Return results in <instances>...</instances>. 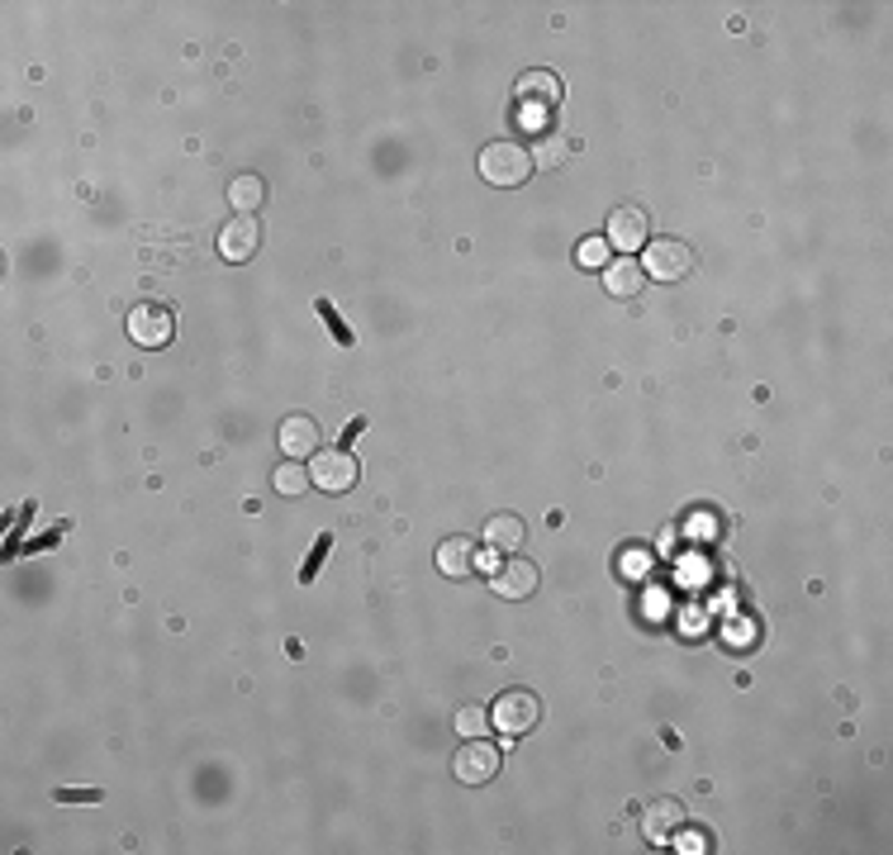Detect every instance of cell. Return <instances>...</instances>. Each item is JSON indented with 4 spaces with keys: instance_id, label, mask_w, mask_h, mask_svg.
<instances>
[{
    "instance_id": "1",
    "label": "cell",
    "mask_w": 893,
    "mask_h": 855,
    "mask_svg": "<svg viewBox=\"0 0 893 855\" xmlns=\"http://www.w3.org/2000/svg\"><path fill=\"white\" fill-rule=\"evenodd\" d=\"M481 177L490 186H500V190H514V186H523L533 177V152L518 148V142H508V138L485 142L481 148Z\"/></svg>"
},
{
    "instance_id": "2",
    "label": "cell",
    "mask_w": 893,
    "mask_h": 855,
    "mask_svg": "<svg viewBox=\"0 0 893 855\" xmlns=\"http://www.w3.org/2000/svg\"><path fill=\"white\" fill-rule=\"evenodd\" d=\"M642 272L647 281H684L694 272V247L680 238H651L642 247Z\"/></svg>"
},
{
    "instance_id": "3",
    "label": "cell",
    "mask_w": 893,
    "mask_h": 855,
    "mask_svg": "<svg viewBox=\"0 0 893 855\" xmlns=\"http://www.w3.org/2000/svg\"><path fill=\"white\" fill-rule=\"evenodd\" d=\"M490 722L500 727L504 737L533 732V727L542 722V699L533 689H504L500 699H494V708H490Z\"/></svg>"
},
{
    "instance_id": "4",
    "label": "cell",
    "mask_w": 893,
    "mask_h": 855,
    "mask_svg": "<svg viewBox=\"0 0 893 855\" xmlns=\"http://www.w3.org/2000/svg\"><path fill=\"white\" fill-rule=\"evenodd\" d=\"M357 475H361V466H357V456L347 447H324V452L309 456V481L324 489V495H343V489H353Z\"/></svg>"
},
{
    "instance_id": "5",
    "label": "cell",
    "mask_w": 893,
    "mask_h": 855,
    "mask_svg": "<svg viewBox=\"0 0 893 855\" xmlns=\"http://www.w3.org/2000/svg\"><path fill=\"white\" fill-rule=\"evenodd\" d=\"M171 332H177V319H171L167 305H153V299H143V305L129 309V338L143 347V352H157V347H167Z\"/></svg>"
},
{
    "instance_id": "6",
    "label": "cell",
    "mask_w": 893,
    "mask_h": 855,
    "mask_svg": "<svg viewBox=\"0 0 893 855\" xmlns=\"http://www.w3.org/2000/svg\"><path fill=\"white\" fill-rule=\"evenodd\" d=\"M452 770L461 784H490L500 774V747H490L485 737H471L466 747L452 756Z\"/></svg>"
},
{
    "instance_id": "7",
    "label": "cell",
    "mask_w": 893,
    "mask_h": 855,
    "mask_svg": "<svg viewBox=\"0 0 893 855\" xmlns=\"http://www.w3.org/2000/svg\"><path fill=\"white\" fill-rule=\"evenodd\" d=\"M258 247H262L258 214H233L229 224L219 229V257L223 262H248V257H258Z\"/></svg>"
},
{
    "instance_id": "8",
    "label": "cell",
    "mask_w": 893,
    "mask_h": 855,
    "mask_svg": "<svg viewBox=\"0 0 893 855\" xmlns=\"http://www.w3.org/2000/svg\"><path fill=\"white\" fill-rule=\"evenodd\" d=\"M603 238H609V247H618V252L647 247V243H651L647 210H637V204H618V210L609 214V229H603Z\"/></svg>"
},
{
    "instance_id": "9",
    "label": "cell",
    "mask_w": 893,
    "mask_h": 855,
    "mask_svg": "<svg viewBox=\"0 0 893 855\" xmlns=\"http://www.w3.org/2000/svg\"><path fill=\"white\" fill-rule=\"evenodd\" d=\"M556 101H561V82H556L551 72H523L518 76V115L542 119Z\"/></svg>"
},
{
    "instance_id": "10",
    "label": "cell",
    "mask_w": 893,
    "mask_h": 855,
    "mask_svg": "<svg viewBox=\"0 0 893 855\" xmlns=\"http://www.w3.org/2000/svg\"><path fill=\"white\" fill-rule=\"evenodd\" d=\"M276 442H281L285 462H309V456L318 452V423H314L309 414H291V419H281Z\"/></svg>"
},
{
    "instance_id": "11",
    "label": "cell",
    "mask_w": 893,
    "mask_h": 855,
    "mask_svg": "<svg viewBox=\"0 0 893 855\" xmlns=\"http://www.w3.org/2000/svg\"><path fill=\"white\" fill-rule=\"evenodd\" d=\"M490 590L500 594V599H533V594H537V566H533V561H523V557L504 561V566H494Z\"/></svg>"
},
{
    "instance_id": "12",
    "label": "cell",
    "mask_w": 893,
    "mask_h": 855,
    "mask_svg": "<svg viewBox=\"0 0 893 855\" xmlns=\"http://www.w3.org/2000/svg\"><path fill=\"white\" fill-rule=\"evenodd\" d=\"M438 570L446 580H466L481 570V547L471 542V537H446V542L438 547Z\"/></svg>"
},
{
    "instance_id": "13",
    "label": "cell",
    "mask_w": 893,
    "mask_h": 855,
    "mask_svg": "<svg viewBox=\"0 0 893 855\" xmlns=\"http://www.w3.org/2000/svg\"><path fill=\"white\" fill-rule=\"evenodd\" d=\"M642 285H647V272L637 266V257H618V262L603 266V291H609L613 299H637L642 295Z\"/></svg>"
},
{
    "instance_id": "14",
    "label": "cell",
    "mask_w": 893,
    "mask_h": 855,
    "mask_svg": "<svg viewBox=\"0 0 893 855\" xmlns=\"http://www.w3.org/2000/svg\"><path fill=\"white\" fill-rule=\"evenodd\" d=\"M528 542V528H523L518 514H490L485 518V551H518Z\"/></svg>"
},
{
    "instance_id": "15",
    "label": "cell",
    "mask_w": 893,
    "mask_h": 855,
    "mask_svg": "<svg viewBox=\"0 0 893 855\" xmlns=\"http://www.w3.org/2000/svg\"><path fill=\"white\" fill-rule=\"evenodd\" d=\"M680 822H684V808H680L675 799H661V803H651V808H647L642 832H647V842H665V836H675V832H680Z\"/></svg>"
},
{
    "instance_id": "16",
    "label": "cell",
    "mask_w": 893,
    "mask_h": 855,
    "mask_svg": "<svg viewBox=\"0 0 893 855\" xmlns=\"http://www.w3.org/2000/svg\"><path fill=\"white\" fill-rule=\"evenodd\" d=\"M262 200H266V181L258 177V171H243V177H233V181H229V204H233L238 214L262 210Z\"/></svg>"
},
{
    "instance_id": "17",
    "label": "cell",
    "mask_w": 893,
    "mask_h": 855,
    "mask_svg": "<svg viewBox=\"0 0 893 855\" xmlns=\"http://www.w3.org/2000/svg\"><path fill=\"white\" fill-rule=\"evenodd\" d=\"M314 481H309V466H300V462H285V466H276V489L281 495H305Z\"/></svg>"
},
{
    "instance_id": "18",
    "label": "cell",
    "mask_w": 893,
    "mask_h": 855,
    "mask_svg": "<svg viewBox=\"0 0 893 855\" xmlns=\"http://www.w3.org/2000/svg\"><path fill=\"white\" fill-rule=\"evenodd\" d=\"M576 262L589 266V272H603L613 257H609V238H585V243L576 247Z\"/></svg>"
},
{
    "instance_id": "19",
    "label": "cell",
    "mask_w": 893,
    "mask_h": 855,
    "mask_svg": "<svg viewBox=\"0 0 893 855\" xmlns=\"http://www.w3.org/2000/svg\"><path fill=\"white\" fill-rule=\"evenodd\" d=\"M314 309H318V319H324V328L333 332V338H338V347H353V342H357V332H353V328H347V324H343V314H338V309H333V299H318V305H314Z\"/></svg>"
},
{
    "instance_id": "20",
    "label": "cell",
    "mask_w": 893,
    "mask_h": 855,
    "mask_svg": "<svg viewBox=\"0 0 893 855\" xmlns=\"http://www.w3.org/2000/svg\"><path fill=\"white\" fill-rule=\"evenodd\" d=\"M485 727H490V712L481 708V704H466V708H456V732L461 737H485Z\"/></svg>"
},
{
    "instance_id": "21",
    "label": "cell",
    "mask_w": 893,
    "mask_h": 855,
    "mask_svg": "<svg viewBox=\"0 0 893 855\" xmlns=\"http://www.w3.org/2000/svg\"><path fill=\"white\" fill-rule=\"evenodd\" d=\"M561 162H566V142L556 134H542L533 148V167H561Z\"/></svg>"
},
{
    "instance_id": "22",
    "label": "cell",
    "mask_w": 893,
    "mask_h": 855,
    "mask_svg": "<svg viewBox=\"0 0 893 855\" xmlns=\"http://www.w3.org/2000/svg\"><path fill=\"white\" fill-rule=\"evenodd\" d=\"M328 547H333V532H324V537H318V542H314V551H309V561H305V570H300V580H314L318 576V566H324V557H328Z\"/></svg>"
},
{
    "instance_id": "23",
    "label": "cell",
    "mask_w": 893,
    "mask_h": 855,
    "mask_svg": "<svg viewBox=\"0 0 893 855\" xmlns=\"http://www.w3.org/2000/svg\"><path fill=\"white\" fill-rule=\"evenodd\" d=\"M57 803H101V789H57Z\"/></svg>"
}]
</instances>
